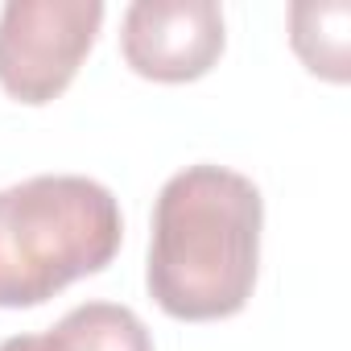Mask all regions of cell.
<instances>
[{
	"label": "cell",
	"mask_w": 351,
	"mask_h": 351,
	"mask_svg": "<svg viewBox=\"0 0 351 351\" xmlns=\"http://www.w3.org/2000/svg\"><path fill=\"white\" fill-rule=\"evenodd\" d=\"M124 62L153 83H195L223 54V9L215 0H136L120 25Z\"/></svg>",
	"instance_id": "4"
},
{
	"label": "cell",
	"mask_w": 351,
	"mask_h": 351,
	"mask_svg": "<svg viewBox=\"0 0 351 351\" xmlns=\"http://www.w3.org/2000/svg\"><path fill=\"white\" fill-rule=\"evenodd\" d=\"M347 29H351V9L347 5H293L289 9V42L306 71L347 83Z\"/></svg>",
	"instance_id": "6"
},
{
	"label": "cell",
	"mask_w": 351,
	"mask_h": 351,
	"mask_svg": "<svg viewBox=\"0 0 351 351\" xmlns=\"http://www.w3.org/2000/svg\"><path fill=\"white\" fill-rule=\"evenodd\" d=\"M120 240V203L95 178L38 173L0 191V306L50 302L71 281L108 269Z\"/></svg>",
	"instance_id": "2"
},
{
	"label": "cell",
	"mask_w": 351,
	"mask_h": 351,
	"mask_svg": "<svg viewBox=\"0 0 351 351\" xmlns=\"http://www.w3.org/2000/svg\"><path fill=\"white\" fill-rule=\"evenodd\" d=\"M42 339L46 351H153L145 322L116 302H83Z\"/></svg>",
	"instance_id": "5"
},
{
	"label": "cell",
	"mask_w": 351,
	"mask_h": 351,
	"mask_svg": "<svg viewBox=\"0 0 351 351\" xmlns=\"http://www.w3.org/2000/svg\"><path fill=\"white\" fill-rule=\"evenodd\" d=\"M265 203L252 178L228 165H186L161 186L145 285L182 322L232 318L248 306L261 269Z\"/></svg>",
	"instance_id": "1"
},
{
	"label": "cell",
	"mask_w": 351,
	"mask_h": 351,
	"mask_svg": "<svg viewBox=\"0 0 351 351\" xmlns=\"http://www.w3.org/2000/svg\"><path fill=\"white\" fill-rule=\"evenodd\" d=\"M104 25L99 0H9L0 9V87L42 108L79 75Z\"/></svg>",
	"instance_id": "3"
},
{
	"label": "cell",
	"mask_w": 351,
	"mask_h": 351,
	"mask_svg": "<svg viewBox=\"0 0 351 351\" xmlns=\"http://www.w3.org/2000/svg\"><path fill=\"white\" fill-rule=\"evenodd\" d=\"M0 351H46V339L42 335H13L0 343Z\"/></svg>",
	"instance_id": "7"
}]
</instances>
